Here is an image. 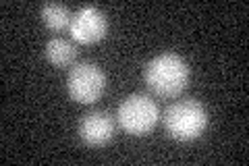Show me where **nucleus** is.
Masks as SVG:
<instances>
[{
  "label": "nucleus",
  "mask_w": 249,
  "mask_h": 166,
  "mask_svg": "<svg viewBox=\"0 0 249 166\" xmlns=\"http://www.w3.org/2000/svg\"><path fill=\"white\" fill-rule=\"evenodd\" d=\"M69 31L75 44H96L108 34V19L100 9L85 4L73 15Z\"/></svg>",
  "instance_id": "5"
},
{
  "label": "nucleus",
  "mask_w": 249,
  "mask_h": 166,
  "mask_svg": "<svg viewBox=\"0 0 249 166\" xmlns=\"http://www.w3.org/2000/svg\"><path fill=\"white\" fill-rule=\"evenodd\" d=\"M116 121L121 129L133 137H143L152 133L154 127L160 121V110L158 104L143 93H133V96L124 98L119 110H116Z\"/></svg>",
  "instance_id": "3"
},
{
  "label": "nucleus",
  "mask_w": 249,
  "mask_h": 166,
  "mask_svg": "<svg viewBox=\"0 0 249 166\" xmlns=\"http://www.w3.org/2000/svg\"><path fill=\"white\" fill-rule=\"evenodd\" d=\"M106 88V75L93 62H79L69 71L67 90L69 96L79 104H93L104 93Z\"/></svg>",
  "instance_id": "4"
},
{
  "label": "nucleus",
  "mask_w": 249,
  "mask_h": 166,
  "mask_svg": "<svg viewBox=\"0 0 249 166\" xmlns=\"http://www.w3.org/2000/svg\"><path fill=\"white\" fill-rule=\"evenodd\" d=\"M164 129L177 141L197 139L208 127V110L199 100H178L164 110Z\"/></svg>",
  "instance_id": "2"
},
{
  "label": "nucleus",
  "mask_w": 249,
  "mask_h": 166,
  "mask_svg": "<svg viewBox=\"0 0 249 166\" xmlns=\"http://www.w3.org/2000/svg\"><path fill=\"white\" fill-rule=\"evenodd\" d=\"M46 60L54 67H71L77 58V44L65 37H50L46 42Z\"/></svg>",
  "instance_id": "7"
},
{
  "label": "nucleus",
  "mask_w": 249,
  "mask_h": 166,
  "mask_svg": "<svg viewBox=\"0 0 249 166\" xmlns=\"http://www.w3.org/2000/svg\"><path fill=\"white\" fill-rule=\"evenodd\" d=\"M40 17L50 31H65L71 27V21H73L71 11L65 4H58V2H46L40 9Z\"/></svg>",
  "instance_id": "8"
},
{
  "label": "nucleus",
  "mask_w": 249,
  "mask_h": 166,
  "mask_svg": "<svg viewBox=\"0 0 249 166\" xmlns=\"http://www.w3.org/2000/svg\"><path fill=\"white\" fill-rule=\"evenodd\" d=\"M79 137L91 148H102L114 135V121L104 110H91L79 121Z\"/></svg>",
  "instance_id": "6"
},
{
  "label": "nucleus",
  "mask_w": 249,
  "mask_h": 166,
  "mask_svg": "<svg viewBox=\"0 0 249 166\" xmlns=\"http://www.w3.org/2000/svg\"><path fill=\"white\" fill-rule=\"evenodd\" d=\"M147 90L160 98H177L189 83V67L175 52H164L152 58L143 71Z\"/></svg>",
  "instance_id": "1"
}]
</instances>
